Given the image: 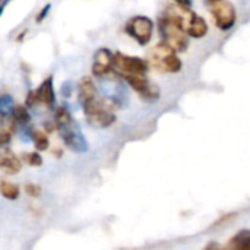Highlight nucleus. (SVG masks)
<instances>
[{"label":"nucleus","mask_w":250,"mask_h":250,"mask_svg":"<svg viewBox=\"0 0 250 250\" xmlns=\"http://www.w3.org/2000/svg\"><path fill=\"white\" fill-rule=\"evenodd\" d=\"M173 23H176L189 38H204L208 34V22L205 18L198 15L192 7H183L177 4H171L163 13Z\"/></svg>","instance_id":"1"},{"label":"nucleus","mask_w":250,"mask_h":250,"mask_svg":"<svg viewBox=\"0 0 250 250\" xmlns=\"http://www.w3.org/2000/svg\"><path fill=\"white\" fill-rule=\"evenodd\" d=\"M56 127L64 142V145L72 149L73 152H85L88 149V142L85 136L82 135L78 123L72 117V114L67 111L66 107H59L56 108Z\"/></svg>","instance_id":"2"},{"label":"nucleus","mask_w":250,"mask_h":250,"mask_svg":"<svg viewBox=\"0 0 250 250\" xmlns=\"http://www.w3.org/2000/svg\"><path fill=\"white\" fill-rule=\"evenodd\" d=\"M148 64L163 73H179L183 69V62L173 48L164 42L154 45L148 56Z\"/></svg>","instance_id":"3"},{"label":"nucleus","mask_w":250,"mask_h":250,"mask_svg":"<svg viewBox=\"0 0 250 250\" xmlns=\"http://www.w3.org/2000/svg\"><path fill=\"white\" fill-rule=\"evenodd\" d=\"M83 107V114L88 120L89 125L104 129L111 126L116 122V116L111 111L113 107H116V104L110 100H92L86 104H82Z\"/></svg>","instance_id":"4"},{"label":"nucleus","mask_w":250,"mask_h":250,"mask_svg":"<svg viewBox=\"0 0 250 250\" xmlns=\"http://www.w3.org/2000/svg\"><path fill=\"white\" fill-rule=\"evenodd\" d=\"M158 31L161 35V42L167 44L176 53H183L189 48L190 38L164 15L158 18Z\"/></svg>","instance_id":"5"},{"label":"nucleus","mask_w":250,"mask_h":250,"mask_svg":"<svg viewBox=\"0 0 250 250\" xmlns=\"http://www.w3.org/2000/svg\"><path fill=\"white\" fill-rule=\"evenodd\" d=\"M205 3H207V7L214 19L215 26L220 31L227 32L234 28V25L237 22V10L231 1H229V0H205Z\"/></svg>","instance_id":"6"},{"label":"nucleus","mask_w":250,"mask_h":250,"mask_svg":"<svg viewBox=\"0 0 250 250\" xmlns=\"http://www.w3.org/2000/svg\"><path fill=\"white\" fill-rule=\"evenodd\" d=\"M149 69V64L145 59L136 56H127L123 53H116L113 57V73L119 78L123 76H145Z\"/></svg>","instance_id":"7"},{"label":"nucleus","mask_w":250,"mask_h":250,"mask_svg":"<svg viewBox=\"0 0 250 250\" xmlns=\"http://www.w3.org/2000/svg\"><path fill=\"white\" fill-rule=\"evenodd\" d=\"M126 34L133 38L141 47H145L151 42L154 35V22L151 18L144 15H136L126 22Z\"/></svg>","instance_id":"8"},{"label":"nucleus","mask_w":250,"mask_h":250,"mask_svg":"<svg viewBox=\"0 0 250 250\" xmlns=\"http://www.w3.org/2000/svg\"><path fill=\"white\" fill-rule=\"evenodd\" d=\"M120 79L126 81V83L135 92H138V95L145 101H157L160 98V88L155 83L149 82L146 76L135 75V76H123Z\"/></svg>","instance_id":"9"},{"label":"nucleus","mask_w":250,"mask_h":250,"mask_svg":"<svg viewBox=\"0 0 250 250\" xmlns=\"http://www.w3.org/2000/svg\"><path fill=\"white\" fill-rule=\"evenodd\" d=\"M113 57L114 54L108 48H98L94 54L92 75L95 78H105L113 73Z\"/></svg>","instance_id":"10"},{"label":"nucleus","mask_w":250,"mask_h":250,"mask_svg":"<svg viewBox=\"0 0 250 250\" xmlns=\"http://www.w3.org/2000/svg\"><path fill=\"white\" fill-rule=\"evenodd\" d=\"M37 95H38V101L53 107L56 103V92H54V86H53V76H48L47 79L42 81V83L38 86L37 89Z\"/></svg>","instance_id":"11"},{"label":"nucleus","mask_w":250,"mask_h":250,"mask_svg":"<svg viewBox=\"0 0 250 250\" xmlns=\"http://www.w3.org/2000/svg\"><path fill=\"white\" fill-rule=\"evenodd\" d=\"M15 130V120L9 113L0 111V146H4L10 142Z\"/></svg>","instance_id":"12"},{"label":"nucleus","mask_w":250,"mask_h":250,"mask_svg":"<svg viewBox=\"0 0 250 250\" xmlns=\"http://www.w3.org/2000/svg\"><path fill=\"white\" fill-rule=\"evenodd\" d=\"M78 91H79V101L82 104H86V103H89V101L97 98V88H95L94 81L89 76H83L79 81Z\"/></svg>","instance_id":"13"},{"label":"nucleus","mask_w":250,"mask_h":250,"mask_svg":"<svg viewBox=\"0 0 250 250\" xmlns=\"http://www.w3.org/2000/svg\"><path fill=\"white\" fill-rule=\"evenodd\" d=\"M223 250H250V230L245 229L236 233Z\"/></svg>","instance_id":"14"},{"label":"nucleus","mask_w":250,"mask_h":250,"mask_svg":"<svg viewBox=\"0 0 250 250\" xmlns=\"http://www.w3.org/2000/svg\"><path fill=\"white\" fill-rule=\"evenodd\" d=\"M0 168L6 174H18L21 171V168H22V163L13 154L4 152V154L0 155Z\"/></svg>","instance_id":"15"},{"label":"nucleus","mask_w":250,"mask_h":250,"mask_svg":"<svg viewBox=\"0 0 250 250\" xmlns=\"http://www.w3.org/2000/svg\"><path fill=\"white\" fill-rule=\"evenodd\" d=\"M0 193L3 198L9 199V201H16L21 195L19 186L6 180H0Z\"/></svg>","instance_id":"16"},{"label":"nucleus","mask_w":250,"mask_h":250,"mask_svg":"<svg viewBox=\"0 0 250 250\" xmlns=\"http://www.w3.org/2000/svg\"><path fill=\"white\" fill-rule=\"evenodd\" d=\"M10 116L15 120V123H21V125H28L31 120V116H29L26 107H23V105H15L12 108Z\"/></svg>","instance_id":"17"},{"label":"nucleus","mask_w":250,"mask_h":250,"mask_svg":"<svg viewBox=\"0 0 250 250\" xmlns=\"http://www.w3.org/2000/svg\"><path fill=\"white\" fill-rule=\"evenodd\" d=\"M31 136H32V141H34V144H35V148H37L38 151H45V149L48 148V145H50L48 136H47L44 132L34 130V132L31 133Z\"/></svg>","instance_id":"18"},{"label":"nucleus","mask_w":250,"mask_h":250,"mask_svg":"<svg viewBox=\"0 0 250 250\" xmlns=\"http://www.w3.org/2000/svg\"><path fill=\"white\" fill-rule=\"evenodd\" d=\"M25 160H26L28 166H31V167H41L42 166V157L38 152H29V154H26Z\"/></svg>","instance_id":"19"},{"label":"nucleus","mask_w":250,"mask_h":250,"mask_svg":"<svg viewBox=\"0 0 250 250\" xmlns=\"http://www.w3.org/2000/svg\"><path fill=\"white\" fill-rule=\"evenodd\" d=\"M25 193L31 198H38L41 195V188L35 183H26L25 188H23Z\"/></svg>","instance_id":"20"},{"label":"nucleus","mask_w":250,"mask_h":250,"mask_svg":"<svg viewBox=\"0 0 250 250\" xmlns=\"http://www.w3.org/2000/svg\"><path fill=\"white\" fill-rule=\"evenodd\" d=\"M12 105H13V100H12V97H10V95L4 94V95H1V97H0V111L7 113L9 110H12V108H13Z\"/></svg>","instance_id":"21"},{"label":"nucleus","mask_w":250,"mask_h":250,"mask_svg":"<svg viewBox=\"0 0 250 250\" xmlns=\"http://www.w3.org/2000/svg\"><path fill=\"white\" fill-rule=\"evenodd\" d=\"M50 9H51V4L50 3H47L41 10H40V13L37 15V18H35V21H37V23H41L45 18H47V15H48V12H50Z\"/></svg>","instance_id":"22"},{"label":"nucleus","mask_w":250,"mask_h":250,"mask_svg":"<svg viewBox=\"0 0 250 250\" xmlns=\"http://www.w3.org/2000/svg\"><path fill=\"white\" fill-rule=\"evenodd\" d=\"M38 95H37V89L35 91H29L26 95V105L28 107H34L35 104H38Z\"/></svg>","instance_id":"23"},{"label":"nucleus","mask_w":250,"mask_h":250,"mask_svg":"<svg viewBox=\"0 0 250 250\" xmlns=\"http://www.w3.org/2000/svg\"><path fill=\"white\" fill-rule=\"evenodd\" d=\"M62 94H63V97H66V98H69V97L72 95V82H70V81H66V82L62 85Z\"/></svg>","instance_id":"24"},{"label":"nucleus","mask_w":250,"mask_h":250,"mask_svg":"<svg viewBox=\"0 0 250 250\" xmlns=\"http://www.w3.org/2000/svg\"><path fill=\"white\" fill-rule=\"evenodd\" d=\"M174 4L183 6V7H192V0H173Z\"/></svg>","instance_id":"25"},{"label":"nucleus","mask_w":250,"mask_h":250,"mask_svg":"<svg viewBox=\"0 0 250 250\" xmlns=\"http://www.w3.org/2000/svg\"><path fill=\"white\" fill-rule=\"evenodd\" d=\"M204 250H223V248H221L218 243H215V242H209V243L204 248Z\"/></svg>","instance_id":"26"},{"label":"nucleus","mask_w":250,"mask_h":250,"mask_svg":"<svg viewBox=\"0 0 250 250\" xmlns=\"http://www.w3.org/2000/svg\"><path fill=\"white\" fill-rule=\"evenodd\" d=\"M7 3H9V0H0V16L3 15V10L7 6Z\"/></svg>","instance_id":"27"}]
</instances>
